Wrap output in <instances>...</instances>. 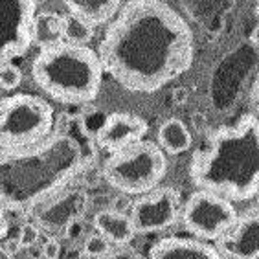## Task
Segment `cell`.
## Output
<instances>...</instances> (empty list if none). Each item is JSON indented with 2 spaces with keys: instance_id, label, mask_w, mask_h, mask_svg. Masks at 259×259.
Returning <instances> with one entry per match:
<instances>
[{
  "instance_id": "obj_1",
  "label": "cell",
  "mask_w": 259,
  "mask_h": 259,
  "mask_svg": "<svg viewBox=\"0 0 259 259\" xmlns=\"http://www.w3.org/2000/svg\"><path fill=\"white\" fill-rule=\"evenodd\" d=\"M98 55L121 89L153 94L191 68L193 31L164 0H129L107 26Z\"/></svg>"
},
{
  "instance_id": "obj_2",
  "label": "cell",
  "mask_w": 259,
  "mask_h": 259,
  "mask_svg": "<svg viewBox=\"0 0 259 259\" xmlns=\"http://www.w3.org/2000/svg\"><path fill=\"white\" fill-rule=\"evenodd\" d=\"M94 155L90 142L63 131L22 149L0 151V206L31 213L75 182L92 165Z\"/></svg>"
},
{
  "instance_id": "obj_3",
  "label": "cell",
  "mask_w": 259,
  "mask_h": 259,
  "mask_svg": "<svg viewBox=\"0 0 259 259\" xmlns=\"http://www.w3.org/2000/svg\"><path fill=\"white\" fill-rule=\"evenodd\" d=\"M190 179L199 190L228 200H250L259 193V118L243 116L232 127L213 131L204 149L195 151Z\"/></svg>"
},
{
  "instance_id": "obj_4",
  "label": "cell",
  "mask_w": 259,
  "mask_h": 259,
  "mask_svg": "<svg viewBox=\"0 0 259 259\" xmlns=\"http://www.w3.org/2000/svg\"><path fill=\"white\" fill-rule=\"evenodd\" d=\"M103 74L98 52L65 40L40 48L31 61L35 85L59 103L81 105L94 101L101 90Z\"/></svg>"
},
{
  "instance_id": "obj_5",
  "label": "cell",
  "mask_w": 259,
  "mask_h": 259,
  "mask_svg": "<svg viewBox=\"0 0 259 259\" xmlns=\"http://www.w3.org/2000/svg\"><path fill=\"white\" fill-rule=\"evenodd\" d=\"M167 171V158L155 142H138L110 153L103 164V179L123 195H144L158 188Z\"/></svg>"
},
{
  "instance_id": "obj_6",
  "label": "cell",
  "mask_w": 259,
  "mask_h": 259,
  "mask_svg": "<svg viewBox=\"0 0 259 259\" xmlns=\"http://www.w3.org/2000/svg\"><path fill=\"white\" fill-rule=\"evenodd\" d=\"M54 129V109L33 94H13L0 101V151L33 145Z\"/></svg>"
},
{
  "instance_id": "obj_7",
  "label": "cell",
  "mask_w": 259,
  "mask_h": 259,
  "mask_svg": "<svg viewBox=\"0 0 259 259\" xmlns=\"http://www.w3.org/2000/svg\"><path fill=\"white\" fill-rule=\"evenodd\" d=\"M184 228L200 241H219L237 221V209L228 199L199 190L180 209Z\"/></svg>"
},
{
  "instance_id": "obj_8",
  "label": "cell",
  "mask_w": 259,
  "mask_h": 259,
  "mask_svg": "<svg viewBox=\"0 0 259 259\" xmlns=\"http://www.w3.org/2000/svg\"><path fill=\"white\" fill-rule=\"evenodd\" d=\"M37 13L35 0H0V65L30 50Z\"/></svg>"
},
{
  "instance_id": "obj_9",
  "label": "cell",
  "mask_w": 259,
  "mask_h": 259,
  "mask_svg": "<svg viewBox=\"0 0 259 259\" xmlns=\"http://www.w3.org/2000/svg\"><path fill=\"white\" fill-rule=\"evenodd\" d=\"M180 193L171 186L155 188L133 200L129 217L136 234H158L177 225L180 219Z\"/></svg>"
},
{
  "instance_id": "obj_10",
  "label": "cell",
  "mask_w": 259,
  "mask_h": 259,
  "mask_svg": "<svg viewBox=\"0 0 259 259\" xmlns=\"http://www.w3.org/2000/svg\"><path fill=\"white\" fill-rule=\"evenodd\" d=\"M89 206V193L83 186L72 182L65 190L55 193L48 200L31 211L33 223L46 230L50 235L57 232H66L70 226L81 221Z\"/></svg>"
},
{
  "instance_id": "obj_11",
  "label": "cell",
  "mask_w": 259,
  "mask_h": 259,
  "mask_svg": "<svg viewBox=\"0 0 259 259\" xmlns=\"http://www.w3.org/2000/svg\"><path fill=\"white\" fill-rule=\"evenodd\" d=\"M215 246L223 259H259V209L237 215V221Z\"/></svg>"
},
{
  "instance_id": "obj_12",
  "label": "cell",
  "mask_w": 259,
  "mask_h": 259,
  "mask_svg": "<svg viewBox=\"0 0 259 259\" xmlns=\"http://www.w3.org/2000/svg\"><path fill=\"white\" fill-rule=\"evenodd\" d=\"M145 135H147V123L140 116L131 112H112L105 118L96 133V144L109 153H116L142 142Z\"/></svg>"
},
{
  "instance_id": "obj_13",
  "label": "cell",
  "mask_w": 259,
  "mask_h": 259,
  "mask_svg": "<svg viewBox=\"0 0 259 259\" xmlns=\"http://www.w3.org/2000/svg\"><path fill=\"white\" fill-rule=\"evenodd\" d=\"M147 259H223L217 246L190 237H165L155 243Z\"/></svg>"
},
{
  "instance_id": "obj_14",
  "label": "cell",
  "mask_w": 259,
  "mask_h": 259,
  "mask_svg": "<svg viewBox=\"0 0 259 259\" xmlns=\"http://www.w3.org/2000/svg\"><path fill=\"white\" fill-rule=\"evenodd\" d=\"M94 228L105 239H109L114 246H125L135 239L136 230L129 213H121L116 209H101L94 217Z\"/></svg>"
},
{
  "instance_id": "obj_15",
  "label": "cell",
  "mask_w": 259,
  "mask_h": 259,
  "mask_svg": "<svg viewBox=\"0 0 259 259\" xmlns=\"http://www.w3.org/2000/svg\"><path fill=\"white\" fill-rule=\"evenodd\" d=\"M72 15L81 17L89 24H105L121 10L123 0H63Z\"/></svg>"
},
{
  "instance_id": "obj_16",
  "label": "cell",
  "mask_w": 259,
  "mask_h": 259,
  "mask_svg": "<svg viewBox=\"0 0 259 259\" xmlns=\"http://www.w3.org/2000/svg\"><path fill=\"white\" fill-rule=\"evenodd\" d=\"M191 133L184 121L171 118L165 120L158 129V145L167 155H180L191 147Z\"/></svg>"
},
{
  "instance_id": "obj_17",
  "label": "cell",
  "mask_w": 259,
  "mask_h": 259,
  "mask_svg": "<svg viewBox=\"0 0 259 259\" xmlns=\"http://www.w3.org/2000/svg\"><path fill=\"white\" fill-rule=\"evenodd\" d=\"M33 39L40 48L63 40V15L54 11H39L33 24Z\"/></svg>"
},
{
  "instance_id": "obj_18",
  "label": "cell",
  "mask_w": 259,
  "mask_h": 259,
  "mask_svg": "<svg viewBox=\"0 0 259 259\" xmlns=\"http://www.w3.org/2000/svg\"><path fill=\"white\" fill-rule=\"evenodd\" d=\"M94 37V26L72 13L63 15V40L68 45L87 46Z\"/></svg>"
},
{
  "instance_id": "obj_19",
  "label": "cell",
  "mask_w": 259,
  "mask_h": 259,
  "mask_svg": "<svg viewBox=\"0 0 259 259\" xmlns=\"http://www.w3.org/2000/svg\"><path fill=\"white\" fill-rule=\"evenodd\" d=\"M114 248V244L110 243L109 239H105L100 232L90 234L83 243V254L90 259H101L109 254L110 250Z\"/></svg>"
},
{
  "instance_id": "obj_20",
  "label": "cell",
  "mask_w": 259,
  "mask_h": 259,
  "mask_svg": "<svg viewBox=\"0 0 259 259\" xmlns=\"http://www.w3.org/2000/svg\"><path fill=\"white\" fill-rule=\"evenodd\" d=\"M22 83V70L19 66L6 63L0 65V89L4 90H15Z\"/></svg>"
},
{
  "instance_id": "obj_21",
  "label": "cell",
  "mask_w": 259,
  "mask_h": 259,
  "mask_svg": "<svg viewBox=\"0 0 259 259\" xmlns=\"http://www.w3.org/2000/svg\"><path fill=\"white\" fill-rule=\"evenodd\" d=\"M40 226L37 223H24L19 228L17 239L20 243V248H31L33 244H37V241L40 239Z\"/></svg>"
},
{
  "instance_id": "obj_22",
  "label": "cell",
  "mask_w": 259,
  "mask_h": 259,
  "mask_svg": "<svg viewBox=\"0 0 259 259\" xmlns=\"http://www.w3.org/2000/svg\"><path fill=\"white\" fill-rule=\"evenodd\" d=\"M40 254L45 259H59L61 255V241L55 237V235H48L46 241L42 243V248H40Z\"/></svg>"
},
{
  "instance_id": "obj_23",
  "label": "cell",
  "mask_w": 259,
  "mask_h": 259,
  "mask_svg": "<svg viewBox=\"0 0 259 259\" xmlns=\"http://www.w3.org/2000/svg\"><path fill=\"white\" fill-rule=\"evenodd\" d=\"M101 259H145V257L140 252H136L135 248H131V246L125 244V246H114L109 254Z\"/></svg>"
},
{
  "instance_id": "obj_24",
  "label": "cell",
  "mask_w": 259,
  "mask_h": 259,
  "mask_svg": "<svg viewBox=\"0 0 259 259\" xmlns=\"http://www.w3.org/2000/svg\"><path fill=\"white\" fill-rule=\"evenodd\" d=\"M0 248L4 250V252H8L10 255H13V257H15L17 252L20 250V243H19V239H17V237H13V239H6L4 243L0 244Z\"/></svg>"
},
{
  "instance_id": "obj_25",
  "label": "cell",
  "mask_w": 259,
  "mask_h": 259,
  "mask_svg": "<svg viewBox=\"0 0 259 259\" xmlns=\"http://www.w3.org/2000/svg\"><path fill=\"white\" fill-rule=\"evenodd\" d=\"M190 98V90L186 89V87H179V89L173 90V101L177 105H184Z\"/></svg>"
},
{
  "instance_id": "obj_26",
  "label": "cell",
  "mask_w": 259,
  "mask_h": 259,
  "mask_svg": "<svg viewBox=\"0 0 259 259\" xmlns=\"http://www.w3.org/2000/svg\"><path fill=\"white\" fill-rule=\"evenodd\" d=\"M252 103H254V109L257 110V114H259V74L257 77H255L254 81V85H252Z\"/></svg>"
},
{
  "instance_id": "obj_27",
  "label": "cell",
  "mask_w": 259,
  "mask_h": 259,
  "mask_svg": "<svg viewBox=\"0 0 259 259\" xmlns=\"http://www.w3.org/2000/svg\"><path fill=\"white\" fill-rule=\"evenodd\" d=\"M8 234V219H6V209L0 206V239H4Z\"/></svg>"
},
{
  "instance_id": "obj_28",
  "label": "cell",
  "mask_w": 259,
  "mask_h": 259,
  "mask_svg": "<svg viewBox=\"0 0 259 259\" xmlns=\"http://www.w3.org/2000/svg\"><path fill=\"white\" fill-rule=\"evenodd\" d=\"M204 121L206 118L200 112H197V114H193V123H195V129L200 131V129H204Z\"/></svg>"
},
{
  "instance_id": "obj_29",
  "label": "cell",
  "mask_w": 259,
  "mask_h": 259,
  "mask_svg": "<svg viewBox=\"0 0 259 259\" xmlns=\"http://www.w3.org/2000/svg\"><path fill=\"white\" fill-rule=\"evenodd\" d=\"M250 39H252V42H254V45L259 48V24L255 26L254 30H252V33H250Z\"/></svg>"
},
{
  "instance_id": "obj_30",
  "label": "cell",
  "mask_w": 259,
  "mask_h": 259,
  "mask_svg": "<svg viewBox=\"0 0 259 259\" xmlns=\"http://www.w3.org/2000/svg\"><path fill=\"white\" fill-rule=\"evenodd\" d=\"M0 259H13V255H10L8 252H4V250L0 248Z\"/></svg>"
},
{
  "instance_id": "obj_31",
  "label": "cell",
  "mask_w": 259,
  "mask_h": 259,
  "mask_svg": "<svg viewBox=\"0 0 259 259\" xmlns=\"http://www.w3.org/2000/svg\"><path fill=\"white\" fill-rule=\"evenodd\" d=\"M255 13L259 15V0H255Z\"/></svg>"
},
{
  "instance_id": "obj_32",
  "label": "cell",
  "mask_w": 259,
  "mask_h": 259,
  "mask_svg": "<svg viewBox=\"0 0 259 259\" xmlns=\"http://www.w3.org/2000/svg\"><path fill=\"white\" fill-rule=\"evenodd\" d=\"M255 202H257V209H259V193L255 195Z\"/></svg>"
},
{
  "instance_id": "obj_33",
  "label": "cell",
  "mask_w": 259,
  "mask_h": 259,
  "mask_svg": "<svg viewBox=\"0 0 259 259\" xmlns=\"http://www.w3.org/2000/svg\"><path fill=\"white\" fill-rule=\"evenodd\" d=\"M164 2H167V0H164Z\"/></svg>"
}]
</instances>
